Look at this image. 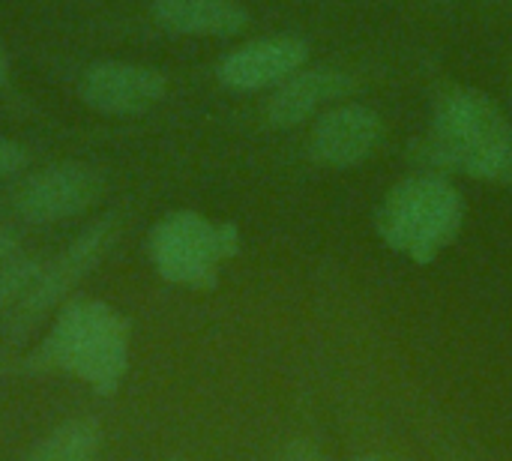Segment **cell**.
I'll return each instance as SVG.
<instances>
[{"label": "cell", "mask_w": 512, "mask_h": 461, "mask_svg": "<svg viewBox=\"0 0 512 461\" xmlns=\"http://www.w3.org/2000/svg\"><path fill=\"white\" fill-rule=\"evenodd\" d=\"M102 450V429L96 420L78 417L60 423L54 432H48L30 461H96Z\"/></svg>", "instance_id": "cell-12"}, {"label": "cell", "mask_w": 512, "mask_h": 461, "mask_svg": "<svg viewBox=\"0 0 512 461\" xmlns=\"http://www.w3.org/2000/svg\"><path fill=\"white\" fill-rule=\"evenodd\" d=\"M384 123L366 105H339L318 117L309 135V156L327 168H354L381 144Z\"/></svg>", "instance_id": "cell-9"}, {"label": "cell", "mask_w": 512, "mask_h": 461, "mask_svg": "<svg viewBox=\"0 0 512 461\" xmlns=\"http://www.w3.org/2000/svg\"><path fill=\"white\" fill-rule=\"evenodd\" d=\"M354 461H399V459H390V456H378V453H369V456H357Z\"/></svg>", "instance_id": "cell-18"}, {"label": "cell", "mask_w": 512, "mask_h": 461, "mask_svg": "<svg viewBox=\"0 0 512 461\" xmlns=\"http://www.w3.org/2000/svg\"><path fill=\"white\" fill-rule=\"evenodd\" d=\"M273 461H327V456L309 438H297V441H288Z\"/></svg>", "instance_id": "cell-15"}, {"label": "cell", "mask_w": 512, "mask_h": 461, "mask_svg": "<svg viewBox=\"0 0 512 461\" xmlns=\"http://www.w3.org/2000/svg\"><path fill=\"white\" fill-rule=\"evenodd\" d=\"M165 461H189V459H183V456H174V459H165Z\"/></svg>", "instance_id": "cell-19"}, {"label": "cell", "mask_w": 512, "mask_h": 461, "mask_svg": "<svg viewBox=\"0 0 512 461\" xmlns=\"http://www.w3.org/2000/svg\"><path fill=\"white\" fill-rule=\"evenodd\" d=\"M120 237V219L117 216H102L90 228H84L54 261L42 264V273L24 303L3 321V333L9 339H24L51 309H57L66 294L87 276L93 273L111 246Z\"/></svg>", "instance_id": "cell-5"}, {"label": "cell", "mask_w": 512, "mask_h": 461, "mask_svg": "<svg viewBox=\"0 0 512 461\" xmlns=\"http://www.w3.org/2000/svg\"><path fill=\"white\" fill-rule=\"evenodd\" d=\"M105 177L87 162H57L24 177L12 192V207L24 222L51 225L87 213L99 204Z\"/></svg>", "instance_id": "cell-6"}, {"label": "cell", "mask_w": 512, "mask_h": 461, "mask_svg": "<svg viewBox=\"0 0 512 461\" xmlns=\"http://www.w3.org/2000/svg\"><path fill=\"white\" fill-rule=\"evenodd\" d=\"M306 60L309 45L303 39L264 36L228 51L216 66V78L234 93H255L264 87H279L285 78L300 72Z\"/></svg>", "instance_id": "cell-8"}, {"label": "cell", "mask_w": 512, "mask_h": 461, "mask_svg": "<svg viewBox=\"0 0 512 461\" xmlns=\"http://www.w3.org/2000/svg\"><path fill=\"white\" fill-rule=\"evenodd\" d=\"M24 165H27V150L12 138H0V180L15 177Z\"/></svg>", "instance_id": "cell-14"}, {"label": "cell", "mask_w": 512, "mask_h": 461, "mask_svg": "<svg viewBox=\"0 0 512 461\" xmlns=\"http://www.w3.org/2000/svg\"><path fill=\"white\" fill-rule=\"evenodd\" d=\"M345 90L348 75H342L339 69H300L273 90L267 102V123L276 129L300 126L324 105L339 99Z\"/></svg>", "instance_id": "cell-10"}, {"label": "cell", "mask_w": 512, "mask_h": 461, "mask_svg": "<svg viewBox=\"0 0 512 461\" xmlns=\"http://www.w3.org/2000/svg\"><path fill=\"white\" fill-rule=\"evenodd\" d=\"M432 153L474 180H507L512 174V126L480 90H450L432 120Z\"/></svg>", "instance_id": "cell-2"}, {"label": "cell", "mask_w": 512, "mask_h": 461, "mask_svg": "<svg viewBox=\"0 0 512 461\" xmlns=\"http://www.w3.org/2000/svg\"><path fill=\"white\" fill-rule=\"evenodd\" d=\"M39 273H42L39 258L12 255L0 264V321H6L24 303V297L36 285Z\"/></svg>", "instance_id": "cell-13"}, {"label": "cell", "mask_w": 512, "mask_h": 461, "mask_svg": "<svg viewBox=\"0 0 512 461\" xmlns=\"http://www.w3.org/2000/svg\"><path fill=\"white\" fill-rule=\"evenodd\" d=\"M240 252V231L231 222H213L192 210L165 216L150 234V258L156 273L183 288H213L219 267Z\"/></svg>", "instance_id": "cell-4"}, {"label": "cell", "mask_w": 512, "mask_h": 461, "mask_svg": "<svg viewBox=\"0 0 512 461\" xmlns=\"http://www.w3.org/2000/svg\"><path fill=\"white\" fill-rule=\"evenodd\" d=\"M150 15L180 36H237L249 24V12L237 0H153Z\"/></svg>", "instance_id": "cell-11"}, {"label": "cell", "mask_w": 512, "mask_h": 461, "mask_svg": "<svg viewBox=\"0 0 512 461\" xmlns=\"http://www.w3.org/2000/svg\"><path fill=\"white\" fill-rule=\"evenodd\" d=\"M9 81V54H6V48H3V42H0V87Z\"/></svg>", "instance_id": "cell-17"}, {"label": "cell", "mask_w": 512, "mask_h": 461, "mask_svg": "<svg viewBox=\"0 0 512 461\" xmlns=\"http://www.w3.org/2000/svg\"><path fill=\"white\" fill-rule=\"evenodd\" d=\"M15 249H18V237H15L9 228H0V264H3L6 258H12Z\"/></svg>", "instance_id": "cell-16"}, {"label": "cell", "mask_w": 512, "mask_h": 461, "mask_svg": "<svg viewBox=\"0 0 512 461\" xmlns=\"http://www.w3.org/2000/svg\"><path fill=\"white\" fill-rule=\"evenodd\" d=\"M129 339V321L114 306L75 297L63 303L27 366L33 372H66L99 396H114L129 369Z\"/></svg>", "instance_id": "cell-1"}, {"label": "cell", "mask_w": 512, "mask_h": 461, "mask_svg": "<svg viewBox=\"0 0 512 461\" xmlns=\"http://www.w3.org/2000/svg\"><path fill=\"white\" fill-rule=\"evenodd\" d=\"M81 102L108 117H135L150 111L165 93L168 78L144 63L102 60L84 69L78 81Z\"/></svg>", "instance_id": "cell-7"}, {"label": "cell", "mask_w": 512, "mask_h": 461, "mask_svg": "<svg viewBox=\"0 0 512 461\" xmlns=\"http://www.w3.org/2000/svg\"><path fill=\"white\" fill-rule=\"evenodd\" d=\"M465 204L453 183L435 174L408 177L393 186L378 210V234L399 255L429 264L459 234Z\"/></svg>", "instance_id": "cell-3"}]
</instances>
